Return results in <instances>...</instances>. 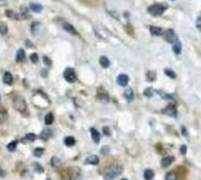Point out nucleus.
Segmentation results:
<instances>
[{"label":"nucleus","instance_id":"f257e3e1","mask_svg":"<svg viewBox=\"0 0 201 180\" xmlns=\"http://www.w3.org/2000/svg\"><path fill=\"white\" fill-rule=\"evenodd\" d=\"M123 171V168L120 165H112L107 168L104 174L105 180H114Z\"/></svg>","mask_w":201,"mask_h":180},{"label":"nucleus","instance_id":"f03ea898","mask_svg":"<svg viewBox=\"0 0 201 180\" xmlns=\"http://www.w3.org/2000/svg\"><path fill=\"white\" fill-rule=\"evenodd\" d=\"M13 107H14L18 112H23L27 110V103H25V99L21 96H16L13 100Z\"/></svg>","mask_w":201,"mask_h":180},{"label":"nucleus","instance_id":"7ed1b4c3","mask_svg":"<svg viewBox=\"0 0 201 180\" xmlns=\"http://www.w3.org/2000/svg\"><path fill=\"white\" fill-rule=\"evenodd\" d=\"M166 10V6L163 4H153L148 8V13L154 17L161 16Z\"/></svg>","mask_w":201,"mask_h":180},{"label":"nucleus","instance_id":"20e7f679","mask_svg":"<svg viewBox=\"0 0 201 180\" xmlns=\"http://www.w3.org/2000/svg\"><path fill=\"white\" fill-rule=\"evenodd\" d=\"M162 35H163L164 39L167 41V42H169V43H174V42H176V41L178 39L176 33H175L173 30H167L165 33H163V34H162Z\"/></svg>","mask_w":201,"mask_h":180},{"label":"nucleus","instance_id":"39448f33","mask_svg":"<svg viewBox=\"0 0 201 180\" xmlns=\"http://www.w3.org/2000/svg\"><path fill=\"white\" fill-rule=\"evenodd\" d=\"M64 78H65L68 82H75L76 80V72L74 69H72V68H68V69L65 70V72H64Z\"/></svg>","mask_w":201,"mask_h":180},{"label":"nucleus","instance_id":"423d86ee","mask_svg":"<svg viewBox=\"0 0 201 180\" xmlns=\"http://www.w3.org/2000/svg\"><path fill=\"white\" fill-rule=\"evenodd\" d=\"M69 176L71 180H79L81 177V169L79 168H72L69 170Z\"/></svg>","mask_w":201,"mask_h":180},{"label":"nucleus","instance_id":"0eeeda50","mask_svg":"<svg viewBox=\"0 0 201 180\" xmlns=\"http://www.w3.org/2000/svg\"><path fill=\"white\" fill-rule=\"evenodd\" d=\"M163 112L166 114L169 117H172V118H176L177 117V109L175 107L174 105H169L167 106L164 110H163Z\"/></svg>","mask_w":201,"mask_h":180},{"label":"nucleus","instance_id":"6e6552de","mask_svg":"<svg viewBox=\"0 0 201 180\" xmlns=\"http://www.w3.org/2000/svg\"><path fill=\"white\" fill-rule=\"evenodd\" d=\"M117 82H118V84H119L120 86L125 87V86L127 85V83H129V76H127V75H124V73H122V75H120L117 78Z\"/></svg>","mask_w":201,"mask_h":180},{"label":"nucleus","instance_id":"1a4fd4ad","mask_svg":"<svg viewBox=\"0 0 201 180\" xmlns=\"http://www.w3.org/2000/svg\"><path fill=\"white\" fill-rule=\"evenodd\" d=\"M84 163H87V165H96L99 163V158L95 155H92V156H89L87 157V159L84 160Z\"/></svg>","mask_w":201,"mask_h":180},{"label":"nucleus","instance_id":"9d476101","mask_svg":"<svg viewBox=\"0 0 201 180\" xmlns=\"http://www.w3.org/2000/svg\"><path fill=\"white\" fill-rule=\"evenodd\" d=\"M63 28L67 31V33H71L73 35H78V31L76 30V28L73 27L71 24H68V22H64V24H63Z\"/></svg>","mask_w":201,"mask_h":180},{"label":"nucleus","instance_id":"9b49d317","mask_svg":"<svg viewBox=\"0 0 201 180\" xmlns=\"http://www.w3.org/2000/svg\"><path fill=\"white\" fill-rule=\"evenodd\" d=\"M97 99L99 100L100 102H103V103H106L109 101V95H108L107 92H105L104 90H102V91L98 92L97 93Z\"/></svg>","mask_w":201,"mask_h":180},{"label":"nucleus","instance_id":"f8f14e48","mask_svg":"<svg viewBox=\"0 0 201 180\" xmlns=\"http://www.w3.org/2000/svg\"><path fill=\"white\" fill-rule=\"evenodd\" d=\"M173 162H174V157H172V156L164 157L161 160V165L163 166V168H168Z\"/></svg>","mask_w":201,"mask_h":180},{"label":"nucleus","instance_id":"ddd939ff","mask_svg":"<svg viewBox=\"0 0 201 180\" xmlns=\"http://www.w3.org/2000/svg\"><path fill=\"white\" fill-rule=\"evenodd\" d=\"M90 133H91V138L94 141V143L98 144L100 141V133L95 129V128H90Z\"/></svg>","mask_w":201,"mask_h":180},{"label":"nucleus","instance_id":"4468645a","mask_svg":"<svg viewBox=\"0 0 201 180\" xmlns=\"http://www.w3.org/2000/svg\"><path fill=\"white\" fill-rule=\"evenodd\" d=\"M25 59V51L23 49H19L17 54H16V62H17V63H22V62H24Z\"/></svg>","mask_w":201,"mask_h":180},{"label":"nucleus","instance_id":"2eb2a0df","mask_svg":"<svg viewBox=\"0 0 201 180\" xmlns=\"http://www.w3.org/2000/svg\"><path fill=\"white\" fill-rule=\"evenodd\" d=\"M3 81H4V83H6V84L12 85V83H13V75L9 72H6L4 73V76H3Z\"/></svg>","mask_w":201,"mask_h":180},{"label":"nucleus","instance_id":"dca6fc26","mask_svg":"<svg viewBox=\"0 0 201 180\" xmlns=\"http://www.w3.org/2000/svg\"><path fill=\"white\" fill-rule=\"evenodd\" d=\"M51 136H52V131L48 129V128H45V129L42 130V132L40 133L41 139H43V140H48Z\"/></svg>","mask_w":201,"mask_h":180},{"label":"nucleus","instance_id":"f3484780","mask_svg":"<svg viewBox=\"0 0 201 180\" xmlns=\"http://www.w3.org/2000/svg\"><path fill=\"white\" fill-rule=\"evenodd\" d=\"M173 51L175 52V54H177V55L181 54V43L178 39L176 41V42L173 43Z\"/></svg>","mask_w":201,"mask_h":180},{"label":"nucleus","instance_id":"a211bd4d","mask_svg":"<svg viewBox=\"0 0 201 180\" xmlns=\"http://www.w3.org/2000/svg\"><path fill=\"white\" fill-rule=\"evenodd\" d=\"M30 9L34 13H40L42 11V6L40 4H37V3H31L30 5Z\"/></svg>","mask_w":201,"mask_h":180},{"label":"nucleus","instance_id":"6ab92c4d","mask_svg":"<svg viewBox=\"0 0 201 180\" xmlns=\"http://www.w3.org/2000/svg\"><path fill=\"white\" fill-rule=\"evenodd\" d=\"M99 63H100V65L104 68V69H106V68H108V67L110 66V61H109V59H108L107 57H105V56L100 57Z\"/></svg>","mask_w":201,"mask_h":180},{"label":"nucleus","instance_id":"aec40b11","mask_svg":"<svg viewBox=\"0 0 201 180\" xmlns=\"http://www.w3.org/2000/svg\"><path fill=\"white\" fill-rule=\"evenodd\" d=\"M64 143H65V145H66V146L72 147V146H74V145H75L76 140H75V138H74V137L68 136V137H66V138H65V140H64Z\"/></svg>","mask_w":201,"mask_h":180},{"label":"nucleus","instance_id":"412c9836","mask_svg":"<svg viewBox=\"0 0 201 180\" xmlns=\"http://www.w3.org/2000/svg\"><path fill=\"white\" fill-rule=\"evenodd\" d=\"M150 33L153 35H162L163 34V30L158 27H150Z\"/></svg>","mask_w":201,"mask_h":180},{"label":"nucleus","instance_id":"4be33fe9","mask_svg":"<svg viewBox=\"0 0 201 180\" xmlns=\"http://www.w3.org/2000/svg\"><path fill=\"white\" fill-rule=\"evenodd\" d=\"M125 98L127 99L129 102H132L133 99V91L130 88H127L126 91H125Z\"/></svg>","mask_w":201,"mask_h":180},{"label":"nucleus","instance_id":"5701e85b","mask_svg":"<svg viewBox=\"0 0 201 180\" xmlns=\"http://www.w3.org/2000/svg\"><path fill=\"white\" fill-rule=\"evenodd\" d=\"M5 15L7 16L8 18H10V19H15V20H19V19H20V16H19L17 13H15L14 11H12V10H7L5 12Z\"/></svg>","mask_w":201,"mask_h":180},{"label":"nucleus","instance_id":"b1692460","mask_svg":"<svg viewBox=\"0 0 201 180\" xmlns=\"http://www.w3.org/2000/svg\"><path fill=\"white\" fill-rule=\"evenodd\" d=\"M54 121V117L53 115L51 114V112H49V114H47L45 115V118H44V123H45L46 125H50L52 124Z\"/></svg>","mask_w":201,"mask_h":180},{"label":"nucleus","instance_id":"393cba45","mask_svg":"<svg viewBox=\"0 0 201 180\" xmlns=\"http://www.w3.org/2000/svg\"><path fill=\"white\" fill-rule=\"evenodd\" d=\"M143 175H144V178L146 180H151L154 177V171H153L152 169H146Z\"/></svg>","mask_w":201,"mask_h":180},{"label":"nucleus","instance_id":"a878e982","mask_svg":"<svg viewBox=\"0 0 201 180\" xmlns=\"http://www.w3.org/2000/svg\"><path fill=\"white\" fill-rule=\"evenodd\" d=\"M61 165V160L57 157H52L51 158V165L55 166V168H58V166Z\"/></svg>","mask_w":201,"mask_h":180},{"label":"nucleus","instance_id":"bb28decb","mask_svg":"<svg viewBox=\"0 0 201 180\" xmlns=\"http://www.w3.org/2000/svg\"><path fill=\"white\" fill-rule=\"evenodd\" d=\"M36 139V135L34 133H28L25 134V136L24 138V141H30V142H34Z\"/></svg>","mask_w":201,"mask_h":180},{"label":"nucleus","instance_id":"cd10ccee","mask_svg":"<svg viewBox=\"0 0 201 180\" xmlns=\"http://www.w3.org/2000/svg\"><path fill=\"white\" fill-rule=\"evenodd\" d=\"M177 179H178L177 174L174 171L168 172L167 174H166V176H165V180H177Z\"/></svg>","mask_w":201,"mask_h":180},{"label":"nucleus","instance_id":"c85d7f7f","mask_svg":"<svg viewBox=\"0 0 201 180\" xmlns=\"http://www.w3.org/2000/svg\"><path fill=\"white\" fill-rule=\"evenodd\" d=\"M17 145H18V141H12L11 143H9L8 145H7L8 151H10V152H13V151H15L16 148H17Z\"/></svg>","mask_w":201,"mask_h":180},{"label":"nucleus","instance_id":"c756f323","mask_svg":"<svg viewBox=\"0 0 201 180\" xmlns=\"http://www.w3.org/2000/svg\"><path fill=\"white\" fill-rule=\"evenodd\" d=\"M165 73L169 76V78H177V75L175 73L174 70H171V69H166L165 70Z\"/></svg>","mask_w":201,"mask_h":180},{"label":"nucleus","instance_id":"7c9ffc66","mask_svg":"<svg viewBox=\"0 0 201 180\" xmlns=\"http://www.w3.org/2000/svg\"><path fill=\"white\" fill-rule=\"evenodd\" d=\"M44 153V149H42V148H36V149H34V157H41L43 155Z\"/></svg>","mask_w":201,"mask_h":180},{"label":"nucleus","instance_id":"2f4dec72","mask_svg":"<svg viewBox=\"0 0 201 180\" xmlns=\"http://www.w3.org/2000/svg\"><path fill=\"white\" fill-rule=\"evenodd\" d=\"M7 31H8L7 25H6L5 22H1V24H0V33L5 34V33H7Z\"/></svg>","mask_w":201,"mask_h":180},{"label":"nucleus","instance_id":"473e14b6","mask_svg":"<svg viewBox=\"0 0 201 180\" xmlns=\"http://www.w3.org/2000/svg\"><path fill=\"white\" fill-rule=\"evenodd\" d=\"M146 76H147V79L149 81H153V80L156 78V73L153 72V70H149L147 73V75H146Z\"/></svg>","mask_w":201,"mask_h":180},{"label":"nucleus","instance_id":"72a5a7b5","mask_svg":"<svg viewBox=\"0 0 201 180\" xmlns=\"http://www.w3.org/2000/svg\"><path fill=\"white\" fill-rule=\"evenodd\" d=\"M34 169L36 170L37 173H42L43 172V168L39 165V163H34Z\"/></svg>","mask_w":201,"mask_h":180},{"label":"nucleus","instance_id":"f704fd0d","mask_svg":"<svg viewBox=\"0 0 201 180\" xmlns=\"http://www.w3.org/2000/svg\"><path fill=\"white\" fill-rule=\"evenodd\" d=\"M143 94H144L145 96H147V97H151V96L154 94V90H153V88H151V87H148L144 90Z\"/></svg>","mask_w":201,"mask_h":180},{"label":"nucleus","instance_id":"c9c22d12","mask_svg":"<svg viewBox=\"0 0 201 180\" xmlns=\"http://www.w3.org/2000/svg\"><path fill=\"white\" fill-rule=\"evenodd\" d=\"M30 60H31L33 63H37V61H38V56H37V54H36V53H33V54H31V55L30 56Z\"/></svg>","mask_w":201,"mask_h":180},{"label":"nucleus","instance_id":"e433bc0d","mask_svg":"<svg viewBox=\"0 0 201 180\" xmlns=\"http://www.w3.org/2000/svg\"><path fill=\"white\" fill-rule=\"evenodd\" d=\"M109 149H110V148L108 147V146H104L101 149V154H103V155H106V154H108V152H109Z\"/></svg>","mask_w":201,"mask_h":180},{"label":"nucleus","instance_id":"4c0bfd02","mask_svg":"<svg viewBox=\"0 0 201 180\" xmlns=\"http://www.w3.org/2000/svg\"><path fill=\"white\" fill-rule=\"evenodd\" d=\"M5 118H6V114H5L4 112L0 111V123H3V121L5 120Z\"/></svg>","mask_w":201,"mask_h":180},{"label":"nucleus","instance_id":"58836bf2","mask_svg":"<svg viewBox=\"0 0 201 180\" xmlns=\"http://www.w3.org/2000/svg\"><path fill=\"white\" fill-rule=\"evenodd\" d=\"M196 28L201 31V17L197 18V20H196Z\"/></svg>","mask_w":201,"mask_h":180},{"label":"nucleus","instance_id":"ea45409f","mask_svg":"<svg viewBox=\"0 0 201 180\" xmlns=\"http://www.w3.org/2000/svg\"><path fill=\"white\" fill-rule=\"evenodd\" d=\"M43 61H44V63H45L46 65H48V66L51 65V60H50L47 56H44V57H43Z\"/></svg>","mask_w":201,"mask_h":180},{"label":"nucleus","instance_id":"a19ab883","mask_svg":"<svg viewBox=\"0 0 201 180\" xmlns=\"http://www.w3.org/2000/svg\"><path fill=\"white\" fill-rule=\"evenodd\" d=\"M186 151H187V148L186 145H183L181 147V153L183 154V155H186Z\"/></svg>","mask_w":201,"mask_h":180},{"label":"nucleus","instance_id":"79ce46f5","mask_svg":"<svg viewBox=\"0 0 201 180\" xmlns=\"http://www.w3.org/2000/svg\"><path fill=\"white\" fill-rule=\"evenodd\" d=\"M103 133L105 134V135H107V136H109L110 135V129L108 128L107 126H105V127H103Z\"/></svg>","mask_w":201,"mask_h":180},{"label":"nucleus","instance_id":"37998d69","mask_svg":"<svg viewBox=\"0 0 201 180\" xmlns=\"http://www.w3.org/2000/svg\"><path fill=\"white\" fill-rule=\"evenodd\" d=\"M5 176V172H4V170H3L1 168H0V177H4Z\"/></svg>","mask_w":201,"mask_h":180},{"label":"nucleus","instance_id":"c03bdc74","mask_svg":"<svg viewBox=\"0 0 201 180\" xmlns=\"http://www.w3.org/2000/svg\"><path fill=\"white\" fill-rule=\"evenodd\" d=\"M181 132L184 133V136H187V131L186 130V127H181Z\"/></svg>","mask_w":201,"mask_h":180},{"label":"nucleus","instance_id":"a18cd8bd","mask_svg":"<svg viewBox=\"0 0 201 180\" xmlns=\"http://www.w3.org/2000/svg\"><path fill=\"white\" fill-rule=\"evenodd\" d=\"M121 180H127V179H121Z\"/></svg>","mask_w":201,"mask_h":180},{"label":"nucleus","instance_id":"49530a36","mask_svg":"<svg viewBox=\"0 0 201 180\" xmlns=\"http://www.w3.org/2000/svg\"><path fill=\"white\" fill-rule=\"evenodd\" d=\"M47 180H51V179H47Z\"/></svg>","mask_w":201,"mask_h":180}]
</instances>
